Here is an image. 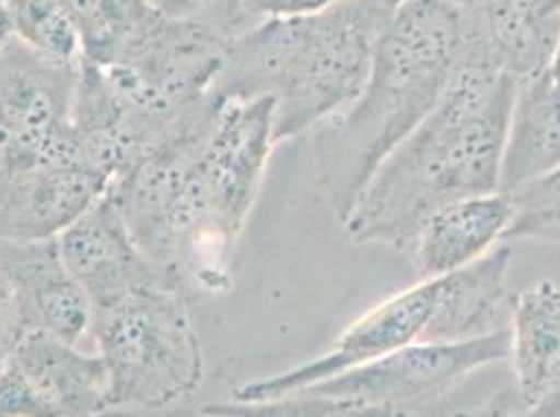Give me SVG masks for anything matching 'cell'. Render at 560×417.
<instances>
[{
	"instance_id": "1",
	"label": "cell",
	"mask_w": 560,
	"mask_h": 417,
	"mask_svg": "<svg viewBox=\"0 0 560 417\" xmlns=\"http://www.w3.org/2000/svg\"><path fill=\"white\" fill-rule=\"evenodd\" d=\"M518 82L488 48L467 40L438 107L399 142L360 192L348 219L360 245L412 249L422 224L468 196L500 192V163Z\"/></svg>"
},
{
	"instance_id": "2",
	"label": "cell",
	"mask_w": 560,
	"mask_h": 417,
	"mask_svg": "<svg viewBox=\"0 0 560 417\" xmlns=\"http://www.w3.org/2000/svg\"><path fill=\"white\" fill-rule=\"evenodd\" d=\"M463 47L465 22L452 0H406L387 20L364 91L312 130L320 184L341 224L378 165L438 107Z\"/></svg>"
},
{
	"instance_id": "3",
	"label": "cell",
	"mask_w": 560,
	"mask_h": 417,
	"mask_svg": "<svg viewBox=\"0 0 560 417\" xmlns=\"http://www.w3.org/2000/svg\"><path fill=\"white\" fill-rule=\"evenodd\" d=\"M392 13L374 0H341L325 11L268 17L226 48L215 94L275 100V139L316 130L364 91L374 45Z\"/></svg>"
},
{
	"instance_id": "4",
	"label": "cell",
	"mask_w": 560,
	"mask_h": 417,
	"mask_svg": "<svg viewBox=\"0 0 560 417\" xmlns=\"http://www.w3.org/2000/svg\"><path fill=\"white\" fill-rule=\"evenodd\" d=\"M91 334L109 378V409L162 412L197 393L206 359L187 297L155 284L93 309Z\"/></svg>"
},
{
	"instance_id": "5",
	"label": "cell",
	"mask_w": 560,
	"mask_h": 417,
	"mask_svg": "<svg viewBox=\"0 0 560 417\" xmlns=\"http://www.w3.org/2000/svg\"><path fill=\"white\" fill-rule=\"evenodd\" d=\"M107 188L73 126L45 139L0 132V240L57 238Z\"/></svg>"
},
{
	"instance_id": "6",
	"label": "cell",
	"mask_w": 560,
	"mask_h": 417,
	"mask_svg": "<svg viewBox=\"0 0 560 417\" xmlns=\"http://www.w3.org/2000/svg\"><path fill=\"white\" fill-rule=\"evenodd\" d=\"M506 359H511V332L502 327L463 343H412L300 393L417 412L454 391L470 373Z\"/></svg>"
},
{
	"instance_id": "7",
	"label": "cell",
	"mask_w": 560,
	"mask_h": 417,
	"mask_svg": "<svg viewBox=\"0 0 560 417\" xmlns=\"http://www.w3.org/2000/svg\"><path fill=\"white\" fill-rule=\"evenodd\" d=\"M435 301V279H420L417 286L397 293L376 305L325 355L277 376L254 380L234 391V401L254 403L300 393L307 386L330 380L343 371L381 359L397 348L419 343Z\"/></svg>"
},
{
	"instance_id": "8",
	"label": "cell",
	"mask_w": 560,
	"mask_h": 417,
	"mask_svg": "<svg viewBox=\"0 0 560 417\" xmlns=\"http://www.w3.org/2000/svg\"><path fill=\"white\" fill-rule=\"evenodd\" d=\"M57 242L93 309L155 284H172L140 251L109 190L59 234Z\"/></svg>"
},
{
	"instance_id": "9",
	"label": "cell",
	"mask_w": 560,
	"mask_h": 417,
	"mask_svg": "<svg viewBox=\"0 0 560 417\" xmlns=\"http://www.w3.org/2000/svg\"><path fill=\"white\" fill-rule=\"evenodd\" d=\"M0 276L25 332H45L70 345L91 334L93 305L71 276L57 238L0 240Z\"/></svg>"
},
{
	"instance_id": "10",
	"label": "cell",
	"mask_w": 560,
	"mask_h": 417,
	"mask_svg": "<svg viewBox=\"0 0 560 417\" xmlns=\"http://www.w3.org/2000/svg\"><path fill=\"white\" fill-rule=\"evenodd\" d=\"M80 63L50 59L11 36L0 47V132L45 139L70 128Z\"/></svg>"
},
{
	"instance_id": "11",
	"label": "cell",
	"mask_w": 560,
	"mask_h": 417,
	"mask_svg": "<svg viewBox=\"0 0 560 417\" xmlns=\"http://www.w3.org/2000/svg\"><path fill=\"white\" fill-rule=\"evenodd\" d=\"M47 417H94L109 409V378L98 353L45 332H25L9 361Z\"/></svg>"
},
{
	"instance_id": "12",
	"label": "cell",
	"mask_w": 560,
	"mask_h": 417,
	"mask_svg": "<svg viewBox=\"0 0 560 417\" xmlns=\"http://www.w3.org/2000/svg\"><path fill=\"white\" fill-rule=\"evenodd\" d=\"M511 257V247H493L467 267L433 278L435 301L419 343H463L502 330Z\"/></svg>"
},
{
	"instance_id": "13",
	"label": "cell",
	"mask_w": 560,
	"mask_h": 417,
	"mask_svg": "<svg viewBox=\"0 0 560 417\" xmlns=\"http://www.w3.org/2000/svg\"><path fill=\"white\" fill-rule=\"evenodd\" d=\"M504 192L468 196L435 211L412 245L420 279L442 278L488 255L511 224Z\"/></svg>"
},
{
	"instance_id": "14",
	"label": "cell",
	"mask_w": 560,
	"mask_h": 417,
	"mask_svg": "<svg viewBox=\"0 0 560 417\" xmlns=\"http://www.w3.org/2000/svg\"><path fill=\"white\" fill-rule=\"evenodd\" d=\"M514 389L527 407L560 393V286L539 279L513 305Z\"/></svg>"
},
{
	"instance_id": "15",
	"label": "cell",
	"mask_w": 560,
	"mask_h": 417,
	"mask_svg": "<svg viewBox=\"0 0 560 417\" xmlns=\"http://www.w3.org/2000/svg\"><path fill=\"white\" fill-rule=\"evenodd\" d=\"M560 165V84L546 71L518 84L500 163V192Z\"/></svg>"
},
{
	"instance_id": "16",
	"label": "cell",
	"mask_w": 560,
	"mask_h": 417,
	"mask_svg": "<svg viewBox=\"0 0 560 417\" xmlns=\"http://www.w3.org/2000/svg\"><path fill=\"white\" fill-rule=\"evenodd\" d=\"M82 61L112 68L128 57L160 17L153 0H70Z\"/></svg>"
},
{
	"instance_id": "17",
	"label": "cell",
	"mask_w": 560,
	"mask_h": 417,
	"mask_svg": "<svg viewBox=\"0 0 560 417\" xmlns=\"http://www.w3.org/2000/svg\"><path fill=\"white\" fill-rule=\"evenodd\" d=\"M13 36L63 63H80L82 48L70 0H7Z\"/></svg>"
},
{
	"instance_id": "18",
	"label": "cell",
	"mask_w": 560,
	"mask_h": 417,
	"mask_svg": "<svg viewBox=\"0 0 560 417\" xmlns=\"http://www.w3.org/2000/svg\"><path fill=\"white\" fill-rule=\"evenodd\" d=\"M199 412L231 417H415L419 409H389L350 398L295 393L254 403H211Z\"/></svg>"
},
{
	"instance_id": "19",
	"label": "cell",
	"mask_w": 560,
	"mask_h": 417,
	"mask_svg": "<svg viewBox=\"0 0 560 417\" xmlns=\"http://www.w3.org/2000/svg\"><path fill=\"white\" fill-rule=\"evenodd\" d=\"M504 194L513 207L504 240L536 238L560 245V165Z\"/></svg>"
},
{
	"instance_id": "20",
	"label": "cell",
	"mask_w": 560,
	"mask_h": 417,
	"mask_svg": "<svg viewBox=\"0 0 560 417\" xmlns=\"http://www.w3.org/2000/svg\"><path fill=\"white\" fill-rule=\"evenodd\" d=\"M153 4L167 17L206 25L229 38L254 25L247 20L245 0H153Z\"/></svg>"
},
{
	"instance_id": "21",
	"label": "cell",
	"mask_w": 560,
	"mask_h": 417,
	"mask_svg": "<svg viewBox=\"0 0 560 417\" xmlns=\"http://www.w3.org/2000/svg\"><path fill=\"white\" fill-rule=\"evenodd\" d=\"M0 417H47L22 373L11 364L0 370Z\"/></svg>"
},
{
	"instance_id": "22",
	"label": "cell",
	"mask_w": 560,
	"mask_h": 417,
	"mask_svg": "<svg viewBox=\"0 0 560 417\" xmlns=\"http://www.w3.org/2000/svg\"><path fill=\"white\" fill-rule=\"evenodd\" d=\"M341 0H245V13L252 24L268 17H293L325 11Z\"/></svg>"
},
{
	"instance_id": "23",
	"label": "cell",
	"mask_w": 560,
	"mask_h": 417,
	"mask_svg": "<svg viewBox=\"0 0 560 417\" xmlns=\"http://www.w3.org/2000/svg\"><path fill=\"white\" fill-rule=\"evenodd\" d=\"M447 417H534V414L521 401L513 384L502 391H495L483 403L467 405L463 409L452 412Z\"/></svg>"
},
{
	"instance_id": "24",
	"label": "cell",
	"mask_w": 560,
	"mask_h": 417,
	"mask_svg": "<svg viewBox=\"0 0 560 417\" xmlns=\"http://www.w3.org/2000/svg\"><path fill=\"white\" fill-rule=\"evenodd\" d=\"M25 330L7 282L0 276V370L7 366L13 348L22 341Z\"/></svg>"
},
{
	"instance_id": "25",
	"label": "cell",
	"mask_w": 560,
	"mask_h": 417,
	"mask_svg": "<svg viewBox=\"0 0 560 417\" xmlns=\"http://www.w3.org/2000/svg\"><path fill=\"white\" fill-rule=\"evenodd\" d=\"M529 409L534 417H560V393L544 398L541 403H537Z\"/></svg>"
},
{
	"instance_id": "26",
	"label": "cell",
	"mask_w": 560,
	"mask_h": 417,
	"mask_svg": "<svg viewBox=\"0 0 560 417\" xmlns=\"http://www.w3.org/2000/svg\"><path fill=\"white\" fill-rule=\"evenodd\" d=\"M13 36L11 29V20H9V9H7V0H0V47Z\"/></svg>"
},
{
	"instance_id": "27",
	"label": "cell",
	"mask_w": 560,
	"mask_h": 417,
	"mask_svg": "<svg viewBox=\"0 0 560 417\" xmlns=\"http://www.w3.org/2000/svg\"><path fill=\"white\" fill-rule=\"evenodd\" d=\"M548 73L560 84V32L557 47H555V55H552V61H550V68H548Z\"/></svg>"
},
{
	"instance_id": "28",
	"label": "cell",
	"mask_w": 560,
	"mask_h": 417,
	"mask_svg": "<svg viewBox=\"0 0 560 417\" xmlns=\"http://www.w3.org/2000/svg\"><path fill=\"white\" fill-rule=\"evenodd\" d=\"M94 417H142L137 412H130V409H105L101 414H96Z\"/></svg>"
},
{
	"instance_id": "29",
	"label": "cell",
	"mask_w": 560,
	"mask_h": 417,
	"mask_svg": "<svg viewBox=\"0 0 560 417\" xmlns=\"http://www.w3.org/2000/svg\"><path fill=\"white\" fill-rule=\"evenodd\" d=\"M550 13H559L560 15V0H539Z\"/></svg>"
},
{
	"instance_id": "30",
	"label": "cell",
	"mask_w": 560,
	"mask_h": 417,
	"mask_svg": "<svg viewBox=\"0 0 560 417\" xmlns=\"http://www.w3.org/2000/svg\"><path fill=\"white\" fill-rule=\"evenodd\" d=\"M195 417H231V416H218V414H203V412H197Z\"/></svg>"
}]
</instances>
